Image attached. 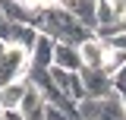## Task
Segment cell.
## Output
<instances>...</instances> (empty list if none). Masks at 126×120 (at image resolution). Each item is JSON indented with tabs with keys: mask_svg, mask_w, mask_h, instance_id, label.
Segmentation results:
<instances>
[{
	"mask_svg": "<svg viewBox=\"0 0 126 120\" xmlns=\"http://www.w3.org/2000/svg\"><path fill=\"white\" fill-rule=\"evenodd\" d=\"M3 120H6V117H3Z\"/></svg>",
	"mask_w": 126,
	"mask_h": 120,
	"instance_id": "17",
	"label": "cell"
},
{
	"mask_svg": "<svg viewBox=\"0 0 126 120\" xmlns=\"http://www.w3.org/2000/svg\"><path fill=\"white\" fill-rule=\"evenodd\" d=\"M44 111H47V101H44V95L35 89L29 82V92H25V98H22V107H19V114L25 120H44Z\"/></svg>",
	"mask_w": 126,
	"mask_h": 120,
	"instance_id": "5",
	"label": "cell"
},
{
	"mask_svg": "<svg viewBox=\"0 0 126 120\" xmlns=\"http://www.w3.org/2000/svg\"><path fill=\"white\" fill-rule=\"evenodd\" d=\"M120 19L113 16L110 10V0H98V29H104V25H117Z\"/></svg>",
	"mask_w": 126,
	"mask_h": 120,
	"instance_id": "8",
	"label": "cell"
},
{
	"mask_svg": "<svg viewBox=\"0 0 126 120\" xmlns=\"http://www.w3.org/2000/svg\"><path fill=\"white\" fill-rule=\"evenodd\" d=\"M123 66H126V54H123V51H113V47H110V51H107V60H104V66H101V73L113 79V76L120 73Z\"/></svg>",
	"mask_w": 126,
	"mask_h": 120,
	"instance_id": "7",
	"label": "cell"
},
{
	"mask_svg": "<svg viewBox=\"0 0 126 120\" xmlns=\"http://www.w3.org/2000/svg\"><path fill=\"white\" fill-rule=\"evenodd\" d=\"M0 120H3V107H0Z\"/></svg>",
	"mask_w": 126,
	"mask_h": 120,
	"instance_id": "15",
	"label": "cell"
},
{
	"mask_svg": "<svg viewBox=\"0 0 126 120\" xmlns=\"http://www.w3.org/2000/svg\"><path fill=\"white\" fill-rule=\"evenodd\" d=\"M54 47H57V41H50L47 35H41L38 32V41H35V47H32V66L29 70H50L54 66Z\"/></svg>",
	"mask_w": 126,
	"mask_h": 120,
	"instance_id": "4",
	"label": "cell"
},
{
	"mask_svg": "<svg viewBox=\"0 0 126 120\" xmlns=\"http://www.w3.org/2000/svg\"><path fill=\"white\" fill-rule=\"evenodd\" d=\"M123 32H126V19H123Z\"/></svg>",
	"mask_w": 126,
	"mask_h": 120,
	"instance_id": "16",
	"label": "cell"
},
{
	"mask_svg": "<svg viewBox=\"0 0 126 120\" xmlns=\"http://www.w3.org/2000/svg\"><path fill=\"white\" fill-rule=\"evenodd\" d=\"M82 85H85V98H94V101H101V98H110L117 85H113V79L104 76L101 70H82Z\"/></svg>",
	"mask_w": 126,
	"mask_h": 120,
	"instance_id": "1",
	"label": "cell"
},
{
	"mask_svg": "<svg viewBox=\"0 0 126 120\" xmlns=\"http://www.w3.org/2000/svg\"><path fill=\"white\" fill-rule=\"evenodd\" d=\"M110 10H113V16L123 22L126 19V0H110Z\"/></svg>",
	"mask_w": 126,
	"mask_h": 120,
	"instance_id": "10",
	"label": "cell"
},
{
	"mask_svg": "<svg viewBox=\"0 0 126 120\" xmlns=\"http://www.w3.org/2000/svg\"><path fill=\"white\" fill-rule=\"evenodd\" d=\"M107 47H113V51H123V54H126V32H120L117 38H110Z\"/></svg>",
	"mask_w": 126,
	"mask_h": 120,
	"instance_id": "11",
	"label": "cell"
},
{
	"mask_svg": "<svg viewBox=\"0 0 126 120\" xmlns=\"http://www.w3.org/2000/svg\"><path fill=\"white\" fill-rule=\"evenodd\" d=\"M3 117H6V120H25L22 114H19V111H10V114H3Z\"/></svg>",
	"mask_w": 126,
	"mask_h": 120,
	"instance_id": "12",
	"label": "cell"
},
{
	"mask_svg": "<svg viewBox=\"0 0 126 120\" xmlns=\"http://www.w3.org/2000/svg\"><path fill=\"white\" fill-rule=\"evenodd\" d=\"M3 32H6V19L0 16V38H3Z\"/></svg>",
	"mask_w": 126,
	"mask_h": 120,
	"instance_id": "14",
	"label": "cell"
},
{
	"mask_svg": "<svg viewBox=\"0 0 126 120\" xmlns=\"http://www.w3.org/2000/svg\"><path fill=\"white\" fill-rule=\"evenodd\" d=\"M6 51H10V44H6V41H0V60H3V54H6Z\"/></svg>",
	"mask_w": 126,
	"mask_h": 120,
	"instance_id": "13",
	"label": "cell"
},
{
	"mask_svg": "<svg viewBox=\"0 0 126 120\" xmlns=\"http://www.w3.org/2000/svg\"><path fill=\"white\" fill-rule=\"evenodd\" d=\"M107 41H101V38H88V41H82L79 44V60H82V70H101L104 66V60H107Z\"/></svg>",
	"mask_w": 126,
	"mask_h": 120,
	"instance_id": "2",
	"label": "cell"
},
{
	"mask_svg": "<svg viewBox=\"0 0 126 120\" xmlns=\"http://www.w3.org/2000/svg\"><path fill=\"white\" fill-rule=\"evenodd\" d=\"M25 92H29V79H25V76L16 79V82H10V85H0V107H3V114L19 111V107H22V98H25Z\"/></svg>",
	"mask_w": 126,
	"mask_h": 120,
	"instance_id": "3",
	"label": "cell"
},
{
	"mask_svg": "<svg viewBox=\"0 0 126 120\" xmlns=\"http://www.w3.org/2000/svg\"><path fill=\"white\" fill-rule=\"evenodd\" d=\"M44 120H73L66 111H60V107H54V104H47V111H44Z\"/></svg>",
	"mask_w": 126,
	"mask_h": 120,
	"instance_id": "9",
	"label": "cell"
},
{
	"mask_svg": "<svg viewBox=\"0 0 126 120\" xmlns=\"http://www.w3.org/2000/svg\"><path fill=\"white\" fill-rule=\"evenodd\" d=\"M54 66H60V70H66V73H82L79 47H73V44H57V47H54Z\"/></svg>",
	"mask_w": 126,
	"mask_h": 120,
	"instance_id": "6",
	"label": "cell"
}]
</instances>
